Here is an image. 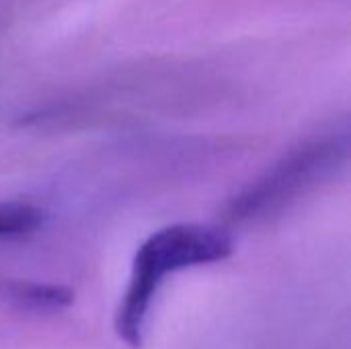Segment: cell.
Here are the masks:
<instances>
[{
    "label": "cell",
    "mask_w": 351,
    "mask_h": 349,
    "mask_svg": "<svg viewBox=\"0 0 351 349\" xmlns=\"http://www.w3.org/2000/svg\"><path fill=\"white\" fill-rule=\"evenodd\" d=\"M41 222V214L25 204H0V237H25Z\"/></svg>",
    "instance_id": "obj_4"
},
{
    "label": "cell",
    "mask_w": 351,
    "mask_h": 349,
    "mask_svg": "<svg viewBox=\"0 0 351 349\" xmlns=\"http://www.w3.org/2000/svg\"><path fill=\"white\" fill-rule=\"evenodd\" d=\"M346 154L348 142L335 138L315 142L292 152L232 202L230 216L234 220H249L280 210L284 204L329 175Z\"/></svg>",
    "instance_id": "obj_2"
},
{
    "label": "cell",
    "mask_w": 351,
    "mask_h": 349,
    "mask_svg": "<svg viewBox=\"0 0 351 349\" xmlns=\"http://www.w3.org/2000/svg\"><path fill=\"white\" fill-rule=\"evenodd\" d=\"M8 294L14 302L33 311H62L74 302V292L66 286L14 282L8 286Z\"/></svg>",
    "instance_id": "obj_3"
},
{
    "label": "cell",
    "mask_w": 351,
    "mask_h": 349,
    "mask_svg": "<svg viewBox=\"0 0 351 349\" xmlns=\"http://www.w3.org/2000/svg\"><path fill=\"white\" fill-rule=\"evenodd\" d=\"M234 249L232 237L210 224H173L150 234L136 251L132 278L113 319L115 335L138 349L154 294L169 274L224 261Z\"/></svg>",
    "instance_id": "obj_1"
}]
</instances>
